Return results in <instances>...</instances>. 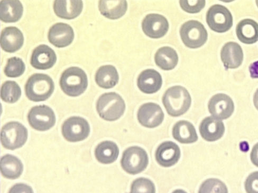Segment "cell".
Returning <instances> with one entry per match:
<instances>
[{"label":"cell","mask_w":258,"mask_h":193,"mask_svg":"<svg viewBox=\"0 0 258 193\" xmlns=\"http://www.w3.org/2000/svg\"><path fill=\"white\" fill-rule=\"evenodd\" d=\"M163 103L167 113L178 117L186 113L190 108L191 99L188 90L180 85L172 87L164 93Z\"/></svg>","instance_id":"6da1fadb"},{"label":"cell","mask_w":258,"mask_h":193,"mask_svg":"<svg viewBox=\"0 0 258 193\" xmlns=\"http://www.w3.org/2000/svg\"><path fill=\"white\" fill-rule=\"evenodd\" d=\"M55 89L54 82L48 75L36 73L28 80L25 92L28 99L35 102L48 100Z\"/></svg>","instance_id":"7a4b0ae2"},{"label":"cell","mask_w":258,"mask_h":193,"mask_svg":"<svg viewBox=\"0 0 258 193\" xmlns=\"http://www.w3.org/2000/svg\"><path fill=\"white\" fill-rule=\"evenodd\" d=\"M96 110L100 116L107 121L119 119L125 110V104L122 96L115 92L101 95L96 104Z\"/></svg>","instance_id":"3957f363"},{"label":"cell","mask_w":258,"mask_h":193,"mask_svg":"<svg viewBox=\"0 0 258 193\" xmlns=\"http://www.w3.org/2000/svg\"><path fill=\"white\" fill-rule=\"evenodd\" d=\"M60 85L64 93L71 96L83 94L88 86L87 74L79 67H71L62 73Z\"/></svg>","instance_id":"277c9868"},{"label":"cell","mask_w":258,"mask_h":193,"mask_svg":"<svg viewBox=\"0 0 258 193\" xmlns=\"http://www.w3.org/2000/svg\"><path fill=\"white\" fill-rule=\"evenodd\" d=\"M180 35L183 43L192 49L202 47L206 43L208 38L206 28L197 20H189L182 25Z\"/></svg>","instance_id":"5b68a950"},{"label":"cell","mask_w":258,"mask_h":193,"mask_svg":"<svg viewBox=\"0 0 258 193\" xmlns=\"http://www.w3.org/2000/svg\"><path fill=\"white\" fill-rule=\"evenodd\" d=\"M148 163L147 152L144 149L137 146L132 147L125 150L121 160L123 170L131 175L143 172L147 168Z\"/></svg>","instance_id":"8992f818"},{"label":"cell","mask_w":258,"mask_h":193,"mask_svg":"<svg viewBox=\"0 0 258 193\" xmlns=\"http://www.w3.org/2000/svg\"><path fill=\"white\" fill-rule=\"evenodd\" d=\"M28 135V130L23 124L11 122L2 128L1 141L5 148L13 150L22 147L27 140Z\"/></svg>","instance_id":"52a82bcc"},{"label":"cell","mask_w":258,"mask_h":193,"mask_svg":"<svg viewBox=\"0 0 258 193\" xmlns=\"http://www.w3.org/2000/svg\"><path fill=\"white\" fill-rule=\"evenodd\" d=\"M207 23L213 31L224 33L232 27L233 17L228 8L216 5L209 9L207 14Z\"/></svg>","instance_id":"ba28073f"},{"label":"cell","mask_w":258,"mask_h":193,"mask_svg":"<svg viewBox=\"0 0 258 193\" xmlns=\"http://www.w3.org/2000/svg\"><path fill=\"white\" fill-rule=\"evenodd\" d=\"M28 120L31 126L39 131L49 130L56 123L54 112L46 105L32 107L29 112Z\"/></svg>","instance_id":"9c48e42d"},{"label":"cell","mask_w":258,"mask_h":193,"mask_svg":"<svg viewBox=\"0 0 258 193\" xmlns=\"http://www.w3.org/2000/svg\"><path fill=\"white\" fill-rule=\"evenodd\" d=\"M90 132L88 122L81 117L74 116L64 121L62 126V133L67 140L76 142L87 138Z\"/></svg>","instance_id":"30bf717a"},{"label":"cell","mask_w":258,"mask_h":193,"mask_svg":"<svg viewBox=\"0 0 258 193\" xmlns=\"http://www.w3.org/2000/svg\"><path fill=\"white\" fill-rule=\"evenodd\" d=\"M208 108L210 113L220 120L229 119L234 111V103L228 95L224 93L215 94L210 99Z\"/></svg>","instance_id":"8fae6325"},{"label":"cell","mask_w":258,"mask_h":193,"mask_svg":"<svg viewBox=\"0 0 258 193\" xmlns=\"http://www.w3.org/2000/svg\"><path fill=\"white\" fill-rule=\"evenodd\" d=\"M138 121L147 128L159 126L164 120V113L160 106L155 103H148L140 107L137 114Z\"/></svg>","instance_id":"7c38bea8"},{"label":"cell","mask_w":258,"mask_h":193,"mask_svg":"<svg viewBox=\"0 0 258 193\" xmlns=\"http://www.w3.org/2000/svg\"><path fill=\"white\" fill-rule=\"evenodd\" d=\"M144 33L149 37L158 39L164 37L169 29L167 19L163 15L156 14L146 16L142 23Z\"/></svg>","instance_id":"4fadbf2b"},{"label":"cell","mask_w":258,"mask_h":193,"mask_svg":"<svg viewBox=\"0 0 258 193\" xmlns=\"http://www.w3.org/2000/svg\"><path fill=\"white\" fill-rule=\"evenodd\" d=\"M56 61L54 51L46 45H40L32 52L30 63L36 69L46 70L54 66Z\"/></svg>","instance_id":"5bb4252c"},{"label":"cell","mask_w":258,"mask_h":193,"mask_svg":"<svg viewBox=\"0 0 258 193\" xmlns=\"http://www.w3.org/2000/svg\"><path fill=\"white\" fill-rule=\"evenodd\" d=\"M72 27L62 23L53 25L49 29L48 40L50 43L58 48L67 47L72 43L74 39Z\"/></svg>","instance_id":"9a60e30c"},{"label":"cell","mask_w":258,"mask_h":193,"mask_svg":"<svg viewBox=\"0 0 258 193\" xmlns=\"http://www.w3.org/2000/svg\"><path fill=\"white\" fill-rule=\"evenodd\" d=\"M180 155V149L176 143L166 141L159 146L155 157L159 165L164 167H170L178 163Z\"/></svg>","instance_id":"2e32d148"},{"label":"cell","mask_w":258,"mask_h":193,"mask_svg":"<svg viewBox=\"0 0 258 193\" xmlns=\"http://www.w3.org/2000/svg\"><path fill=\"white\" fill-rule=\"evenodd\" d=\"M199 130L204 140L208 142H214L219 140L223 136L225 126L221 120L209 116L202 121Z\"/></svg>","instance_id":"e0dca14e"},{"label":"cell","mask_w":258,"mask_h":193,"mask_svg":"<svg viewBox=\"0 0 258 193\" xmlns=\"http://www.w3.org/2000/svg\"><path fill=\"white\" fill-rule=\"evenodd\" d=\"M221 58L226 70L238 68L243 61V50L235 42H227L221 50Z\"/></svg>","instance_id":"ac0fdd59"},{"label":"cell","mask_w":258,"mask_h":193,"mask_svg":"<svg viewBox=\"0 0 258 193\" xmlns=\"http://www.w3.org/2000/svg\"><path fill=\"white\" fill-rule=\"evenodd\" d=\"M163 84L161 74L154 69H147L140 74L137 85L140 90L147 94L158 91Z\"/></svg>","instance_id":"d6986e66"},{"label":"cell","mask_w":258,"mask_h":193,"mask_svg":"<svg viewBox=\"0 0 258 193\" xmlns=\"http://www.w3.org/2000/svg\"><path fill=\"white\" fill-rule=\"evenodd\" d=\"M24 42V35L18 28L8 27L3 30L0 43L5 52L15 53L22 47Z\"/></svg>","instance_id":"ffe728a7"},{"label":"cell","mask_w":258,"mask_h":193,"mask_svg":"<svg viewBox=\"0 0 258 193\" xmlns=\"http://www.w3.org/2000/svg\"><path fill=\"white\" fill-rule=\"evenodd\" d=\"M83 9V3L81 0H57L53 5L55 14L62 19L72 20L78 17Z\"/></svg>","instance_id":"44dd1931"},{"label":"cell","mask_w":258,"mask_h":193,"mask_svg":"<svg viewBox=\"0 0 258 193\" xmlns=\"http://www.w3.org/2000/svg\"><path fill=\"white\" fill-rule=\"evenodd\" d=\"M24 7L18 0H4L0 3V19L6 23H16L22 17Z\"/></svg>","instance_id":"7402d4cb"},{"label":"cell","mask_w":258,"mask_h":193,"mask_svg":"<svg viewBox=\"0 0 258 193\" xmlns=\"http://www.w3.org/2000/svg\"><path fill=\"white\" fill-rule=\"evenodd\" d=\"M236 34L242 43L254 44L258 41V24L252 19H243L236 26Z\"/></svg>","instance_id":"603a6c76"},{"label":"cell","mask_w":258,"mask_h":193,"mask_svg":"<svg viewBox=\"0 0 258 193\" xmlns=\"http://www.w3.org/2000/svg\"><path fill=\"white\" fill-rule=\"evenodd\" d=\"M173 136L176 140L182 144H190L198 140L195 126L186 121H180L175 124Z\"/></svg>","instance_id":"cb8c5ba5"},{"label":"cell","mask_w":258,"mask_h":193,"mask_svg":"<svg viewBox=\"0 0 258 193\" xmlns=\"http://www.w3.org/2000/svg\"><path fill=\"white\" fill-rule=\"evenodd\" d=\"M119 76L116 69L113 66L101 67L95 74V81L103 89H110L119 82Z\"/></svg>","instance_id":"d4e9b609"},{"label":"cell","mask_w":258,"mask_h":193,"mask_svg":"<svg viewBox=\"0 0 258 193\" xmlns=\"http://www.w3.org/2000/svg\"><path fill=\"white\" fill-rule=\"evenodd\" d=\"M0 166L3 176L11 179L19 178L24 170V166L20 160L10 155H7L2 158Z\"/></svg>","instance_id":"484cf974"},{"label":"cell","mask_w":258,"mask_h":193,"mask_svg":"<svg viewBox=\"0 0 258 193\" xmlns=\"http://www.w3.org/2000/svg\"><path fill=\"white\" fill-rule=\"evenodd\" d=\"M155 61L157 66L165 71L174 69L177 65L178 56L176 51L168 46L161 47L156 53Z\"/></svg>","instance_id":"4316f807"},{"label":"cell","mask_w":258,"mask_h":193,"mask_svg":"<svg viewBox=\"0 0 258 193\" xmlns=\"http://www.w3.org/2000/svg\"><path fill=\"white\" fill-rule=\"evenodd\" d=\"M99 9L101 14L105 17L115 20L123 16L127 9L126 1H100Z\"/></svg>","instance_id":"83f0119b"},{"label":"cell","mask_w":258,"mask_h":193,"mask_svg":"<svg viewBox=\"0 0 258 193\" xmlns=\"http://www.w3.org/2000/svg\"><path fill=\"white\" fill-rule=\"evenodd\" d=\"M119 149L116 144L109 141H104L97 146L95 155L98 162L103 164H110L117 160Z\"/></svg>","instance_id":"f1b7e54d"},{"label":"cell","mask_w":258,"mask_h":193,"mask_svg":"<svg viewBox=\"0 0 258 193\" xmlns=\"http://www.w3.org/2000/svg\"><path fill=\"white\" fill-rule=\"evenodd\" d=\"M21 95L19 84L14 81H7L2 85L1 98L3 101L10 104L17 102Z\"/></svg>","instance_id":"f546056e"},{"label":"cell","mask_w":258,"mask_h":193,"mask_svg":"<svg viewBox=\"0 0 258 193\" xmlns=\"http://www.w3.org/2000/svg\"><path fill=\"white\" fill-rule=\"evenodd\" d=\"M25 70L24 61L19 58L14 57L8 60L4 72L8 77L18 78L22 76Z\"/></svg>","instance_id":"4dcf8cb0"},{"label":"cell","mask_w":258,"mask_h":193,"mask_svg":"<svg viewBox=\"0 0 258 193\" xmlns=\"http://www.w3.org/2000/svg\"><path fill=\"white\" fill-rule=\"evenodd\" d=\"M199 193H228V189L220 179L209 178L202 184Z\"/></svg>","instance_id":"1f68e13d"},{"label":"cell","mask_w":258,"mask_h":193,"mask_svg":"<svg viewBox=\"0 0 258 193\" xmlns=\"http://www.w3.org/2000/svg\"><path fill=\"white\" fill-rule=\"evenodd\" d=\"M131 193H156V187L151 180L139 178L133 182Z\"/></svg>","instance_id":"d6a6232c"},{"label":"cell","mask_w":258,"mask_h":193,"mask_svg":"<svg viewBox=\"0 0 258 193\" xmlns=\"http://www.w3.org/2000/svg\"><path fill=\"white\" fill-rule=\"evenodd\" d=\"M180 6L182 10L189 14H197L206 6V2L201 1H180Z\"/></svg>","instance_id":"836d02e7"},{"label":"cell","mask_w":258,"mask_h":193,"mask_svg":"<svg viewBox=\"0 0 258 193\" xmlns=\"http://www.w3.org/2000/svg\"><path fill=\"white\" fill-rule=\"evenodd\" d=\"M244 187L247 193H258V171H255L247 177Z\"/></svg>","instance_id":"e575fe53"},{"label":"cell","mask_w":258,"mask_h":193,"mask_svg":"<svg viewBox=\"0 0 258 193\" xmlns=\"http://www.w3.org/2000/svg\"><path fill=\"white\" fill-rule=\"evenodd\" d=\"M9 193H34L33 189L28 185L17 184L10 188Z\"/></svg>","instance_id":"d590c367"},{"label":"cell","mask_w":258,"mask_h":193,"mask_svg":"<svg viewBox=\"0 0 258 193\" xmlns=\"http://www.w3.org/2000/svg\"><path fill=\"white\" fill-rule=\"evenodd\" d=\"M250 158L252 164L258 167V143L253 147L250 154Z\"/></svg>","instance_id":"8d00e7d4"},{"label":"cell","mask_w":258,"mask_h":193,"mask_svg":"<svg viewBox=\"0 0 258 193\" xmlns=\"http://www.w3.org/2000/svg\"><path fill=\"white\" fill-rule=\"evenodd\" d=\"M249 71L252 78H258V61L251 64L249 67Z\"/></svg>","instance_id":"74e56055"},{"label":"cell","mask_w":258,"mask_h":193,"mask_svg":"<svg viewBox=\"0 0 258 193\" xmlns=\"http://www.w3.org/2000/svg\"><path fill=\"white\" fill-rule=\"evenodd\" d=\"M253 103L256 109L258 111V89H257L254 94Z\"/></svg>","instance_id":"f35d334b"},{"label":"cell","mask_w":258,"mask_h":193,"mask_svg":"<svg viewBox=\"0 0 258 193\" xmlns=\"http://www.w3.org/2000/svg\"><path fill=\"white\" fill-rule=\"evenodd\" d=\"M172 193H187V192L184 190L178 189H176V190H174Z\"/></svg>","instance_id":"ab89813d"},{"label":"cell","mask_w":258,"mask_h":193,"mask_svg":"<svg viewBox=\"0 0 258 193\" xmlns=\"http://www.w3.org/2000/svg\"><path fill=\"white\" fill-rule=\"evenodd\" d=\"M256 4L257 6L258 7V1H256Z\"/></svg>","instance_id":"60d3db41"}]
</instances>
